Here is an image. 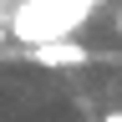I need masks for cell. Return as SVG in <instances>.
<instances>
[{
	"label": "cell",
	"mask_w": 122,
	"mask_h": 122,
	"mask_svg": "<svg viewBox=\"0 0 122 122\" xmlns=\"http://www.w3.org/2000/svg\"><path fill=\"white\" fill-rule=\"evenodd\" d=\"M30 61H36V66H81L86 46H76V41H41L36 51H30Z\"/></svg>",
	"instance_id": "obj_1"
},
{
	"label": "cell",
	"mask_w": 122,
	"mask_h": 122,
	"mask_svg": "<svg viewBox=\"0 0 122 122\" xmlns=\"http://www.w3.org/2000/svg\"><path fill=\"white\" fill-rule=\"evenodd\" d=\"M117 30H122V5H117Z\"/></svg>",
	"instance_id": "obj_2"
},
{
	"label": "cell",
	"mask_w": 122,
	"mask_h": 122,
	"mask_svg": "<svg viewBox=\"0 0 122 122\" xmlns=\"http://www.w3.org/2000/svg\"><path fill=\"white\" fill-rule=\"evenodd\" d=\"M0 41H5V25H0Z\"/></svg>",
	"instance_id": "obj_3"
},
{
	"label": "cell",
	"mask_w": 122,
	"mask_h": 122,
	"mask_svg": "<svg viewBox=\"0 0 122 122\" xmlns=\"http://www.w3.org/2000/svg\"><path fill=\"white\" fill-rule=\"evenodd\" d=\"M0 5H10V0H0Z\"/></svg>",
	"instance_id": "obj_4"
}]
</instances>
